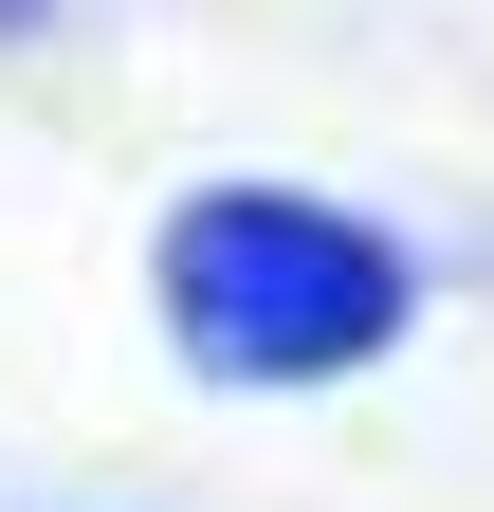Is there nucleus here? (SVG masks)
<instances>
[{
  "label": "nucleus",
  "instance_id": "nucleus-1",
  "mask_svg": "<svg viewBox=\"0 0 494 512\" xmlns=\"http://www.w3.org/2000/svg\"><path fill=\"white\" fill-rule=\"evenodd\" d=\"M165 311H183V348L238 366V384H312V366L403 330V256L366 220H330V202H202L165 238Z\"/></svg>",
  "mask_w": 494,
  "mask_h": 512
}]
</instances>
